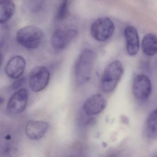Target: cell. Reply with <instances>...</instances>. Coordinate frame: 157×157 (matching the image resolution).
<instances>
[{
  "label": "cell",
  "instance_id": "3",
  "mask_svg": "<svg viewBox=\"0 0 157 157\" xmlns=\"http://www.w3.org/2000/svg\"><path fill=\"white\" fill-rule=\"evenodd\" d=\"M44 37V33L37 26L29 25L21 28L16 35L17 43L25 48L33 49L40 45Z\"/></svg>",
  "mask_w": 157,
  "mask_h": 157
},
{
  "label": "cell",
  "instance_id": "4",
  "mask_svg": "<svg viewBox=\"0 0 157 157\" xmlns=\"http://www.w3.org/2000/svg\"><path fill=\"white\" fill-rule=\"evenodd\" d=\"M114 31V25L108 17L98 18L91 26L92 36L99 42H105L110 39L113 34Z\"/></svg>",
  "mask_w": 157,
  "mask_h": 157
},
{
  "label": "cell",
  "instance_id": "9",
  "mask_svg": "<svg viewBox=\"0 0 157 157\" xmlns=\"http://www.w3.org/2000/svg\"><path fill=\"white\" fill-rule=\"evenodd\" d=\"M106 105V100L104 96L100 94H96L86 100L82 108L86 115L92 116L99 114L104 110Z\"/></svg>",
  "mask_w": 157,
  "mask_h": 157
},
{
  "label": "cell",
  "instance_id": "18",
  "mask_svg": "<svg viewBox=\"0 0 157 157\" xmlns=\"http://www.w3.org/2000/svg\"><path fill=\"white\" fill-rule=\"evenodd\" d=\"M24 78H20L19 79L17 80L13 84L12 88L14 90L18 89V88H20L24 82Z\"/></svg>",
  "mask_w": 157,
  "mask_h": 157
},
{
  "label": "cell",
  "instance_id": "17",
  "mask_svg": "<svg viewBox=\"0 0 157 157\" xmlns=\"http://www.w3.org/2000/svg\"><path fill=\"white\" fill-rule=\"evenodd\" d=\"M68 12V0H61L56 15L57 21H62L67 15Z\"/></svg>",
  "mask_w": 157,
  "mask_h": 157
},
{
  "label": "cell",
  "instance_id": "12",
  "mask_svg": "<svg viewBox=\"0 0 157 157\" xmlns=\"http://www.w3.org/2000/svg\"><path fill=\"white\" fill-rule=\"evenodd\" d=\"M126 50L130 56L137 55L139 50L140 43L137 31L133 26H128L124 30Z\"/></svg>",
  "mask_w": 157,
  "mask_h": 157
},
{
  "label": "cell",
  "instance_id": "6",
  "mask_svg": "<svg viewBox=\"0 0 157 157\" xmlns=\"http://www.w3.org/2000/svg\"><path fill=\"white\" fill-rule=\"evenodd\" d=\"M151 84L148 77L145 74H137L133 79L132 92L134 97L140 101L148 99L151 92Z\"/></svg>",
  "mask_w": 157,
  "mask_h": 157
},
{
  "label": "cell",
  "instance_id": "1",
  "mask_svg": "<svg viewBox=\"0 0 157 157\" xmlns=\"http://www.w3.org/2000/svg\"><path fill=\"white\" fill-rule=\"evenodd\" d=\"M95 59V53L91 49L86 48L81 52L74 68L75 80L77 85H83L90 80Z\"/></svg>",
  "mask_w": 157,
  "mask_h": 157
},
{
  "label": "cell",
  "instance_id": "15",
  "mask_svg": "<svg viewBox=\"0 0 157 157\" xmlns=\"http://www.w3.org/2000/svg\"><path fill=\"white\" fill-rule=\"evenodd\" d=\"M145 132L148 138H157V109L152 111L148 117L146 121Z\"/></svg>",
  "mask_w": 157,
  "mask_h": 157
},
{
  "label": "cell",
  "instance_id": "10",
  "mask_svg": "<svg viewBox=\"0 0 157 157\" xmlns=\"http://www.w3.org/2000/svg\"><path fill=\"white\" fill-rule=\"evenodd\" d=\"M49 125L47 122L42 121H30L25 128L27 137L32 140H38L43 138L47 132Z\"/></svg>",
  "mask_w": 157,
  "mask_h": 157
},
{
  "label": "cell",
  "instance_id": "5",
  "mask_svg": "<svg viewBox=\"0 0 157 157\" xmlns=\"http://www.w3.org/2000/svg\"><path fill=\"white\" fill-rule=\"evenodd\" d=\"M48 70L44 66H38L33 69L29 77V86L33 91L39 92L47 86L50 80Z\"/></svg>",
  "mask_w": 157,
  "mask_h": 157
},
{
  "label": "cell",
  "instance_id": "14",
  "mask_svg": "<svg viewBox=\"0 0 157 157\" xmlns=\"http://www.w3.org/2000/svg\"><path fill=\"white\" fill-rule=\"evenodd\" d=\"M143 53L147 56H152L157 54V37L152 34L146 35L142 41Z\"/></svg>",
  "mask_w": 157,
  "mask_h": 157
},
{
  "label": "cell",
  "instance_id": "8",
  "mask_svg": "<svg viewBox=\"0 0 157 157\" xmlns=\"http://www.w3.org/2000/svg\"><path fill=\"white\" fill-rule=\"evenodd\" d=\"M28 100L27 90L21 89L14 93L9 100L7 109L14 114L22 113L26 108Z\"/></svg>",
  "mask_w": 157,
  "mask_h": 157
},
{
  "label": "cell",
  "instance_id": "7",
  "mask_svg": "<svg viewBox=\"0 0 157 157\" xmlns=\"http://www.w3.org/2000/svg\"><path fill=\"white\" fill-rule=\"evenodd\" d=\"M78 31L74 29L58 28L54 31L51 36V44L56 50H62L69 45L77 36Z\"/></svg>",
  "mask_w": 157,
  "mask_h": 157
},
{
  "label": "cell",
  "instance_id": "11",
  "mask_svg": "<svg viewBox=\"0 0 157 157\" xmlns=\"http://www.w3.org/2000/svg\"><path fill=\"white\" fill-rule=\"evenodd\" d=\"M26 67V61L23 57L16 56L12 58L6 65L5 72L13 79L19 78L22 75Z\"/></svg>",
  "mask_w": 157,
  "mask_h": 157
},
{
  "label": "cell",
  "instance_id": "16",
  "mask_svg": "<svg viewBox=\"0 0 157 157\" xmlns=\"http://www.w3.org/2000/svg\"><path fill=\"white\" fill-rule=\"evenodd\" d=\"M46 0H24L25 7L32 13H36L41 10Z\"/></svg>",
  "mask_w": 157,
  "mask_h": 157
},
{
  "label": "cell",
  "instance_id": "2",
  "mask_svg": "<svg viewBox=\"0 0 157 157\" xmlns=\"http://www.w3.org/2000/svg\"><path fill=\"white\" fill-rule=\"evenodd\" d=\"M124 67L119 60L109 63L103 71L101 79V89L105 93L114 90L124 73Z\"/></svg>",
  "mask_w": 157,
  "mask_h": 157
},
{
  "label": "cell",
  "instance_id": "13",
  "mask_svg": "<svg viewBox=\"0 0 157 157\" xmlns=\"http://www.w3.org/2000/svg\"><path fill=\"white\" fill-rule=\"evenodd\" d=\"M15 11L13 0H0V22L5 23L12 17Z\"/></svg>",
  "mask_w": 157,
  "mask_h": 157
}]
</instances>
